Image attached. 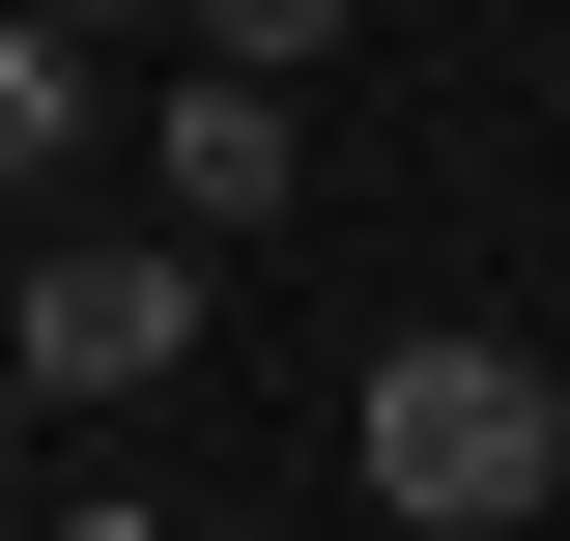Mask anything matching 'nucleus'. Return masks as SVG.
<instances>
[{"instance_id":"8","label":"nucleus","mask_w":570,"mask_h":541,"mask_svg":"<svg viewBox=\"0 0 570 541\" xmlns=\"http://www.w3.org/2000/svg\"><path fill=\"white\" fill-rule=\"evenodd\" d=\"M0 541H58V513H0Z\"/></svg>"},{"instance_id":"1","label":"nucleus","mask_w":570,"mask_h":541,"mask_svg":"<svg viewBox=\"0 0 570 541\" xmlns=\"http://www.w3.org/2000/svg\"><path fill=\"white\" fill-rule=\"evenodd\" d=\"M343 456H371L400 541H513V513L570 484V371H542V342H371Z\"/></svg>"},{"instance_id":"6","label":"nucleus","mask_w":570,"mask_h":541,"mask_svg":"<svg viewBox=\"0 0 570 541\" xmlns=\"http://www.w3.org/2000/svg\"><path fill=\"white\" fill-rule=\"evenodd\" d=\"M0 371H29V257H0Z\"/></svg>"},{"instance_id":"3","label":"nucleus","mask_w":570,"mask_h":541,"mask_svg":"<svg viewBox=\"0 0 570 541\" xmlns=\"http://www.w3.org/2000/svg\"><path fill=\"white\" fill-rule=\"evenodd\" d=\"M285 171H314V115H285V86H171V228H285Z\"/></svg>"},{"instance_id":"5","label":"nucleus","mask_w":570,"mask_h":541,"mask_svg":"<svg viewBox=\"0 0 570 541\" xmlns=\"http://www.w3.org/2000/svg\"><path fill=\"white\" fill-rule=\"evenodd\" d=\"M314 29H343V0H200V58H228V86H285Z\"/></svg>"},{"instance_id":"4","label":"nucleus","mask_w":570,"mask_h":541,"mask_svg":"<svg viewBox=\"0 0 570 541\" xmlns=\"http://www.w3.org/2000/svg\"><path fill=\"white\" fill-rule=\"evenodd\" d=\"M86 142V29H29V0H0V171H58Z\"/></svg>"},{"instance_id":"2","label":"nucleus","mask_w":570,"mask_h":541,"mask_svg":"<svg viewBox=\"0 0 570 541\" xmlns=\"http://www.w3.org/2000/svg\"><path fill=\"white\" fill-rule=\"evenodd\" d=\"M142 371H200V228H86V257H29V400H142Z\"/></svg>"},{"instance_id":"7","label":"nucleus","mask_w":570,"mask_h":541,"mask_svg":"<svg viewBox=\"0 0 570 541\" xmlns=\"http://www.w3.org/2000/svg\"><path fill=\"white\" fill-rule=\"evenodd\" d=\"M29 29H142V0H29Z\"/></svg>"}]
</instances>
